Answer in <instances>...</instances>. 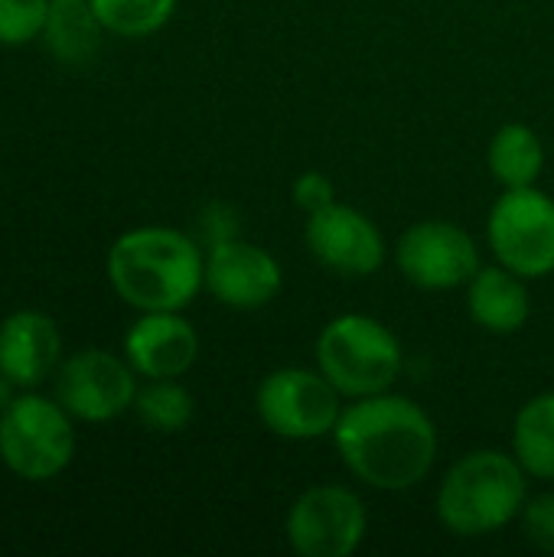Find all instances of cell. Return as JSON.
<instances>
[{"mask_svg": "<svg viewBox=\"0 0 554 557\" xmlns=\"http://www.w3.org/2000/svg\"><path fill=\"white\" fill-rule=\"evenodd\" d=\"M199 356L196 330L180 310L144 313L124 336V359L144 379H180Z\"/></svg>", "mask_w": 554, "mask_h": 557, "instance_id": "13", "label": "cell"}, {"mask_svg": "<svg viewBox=\"0 0 554 557\" xmlns=\"http://www.w3.org/2000/svg\"><path fill=\"white\" fill-rule=\"evenodd\" d=\"M108 281L114 294L140 313L183 310L206 284V261L183 232L144 225L111 245Z\"/></svg>", "mask_w": 554, "mask_h": 557, "instance_id": "2", "label": "cell"}, {"mask_svg": "<svg viewBox=\"0 0 554 557\" xmlns=\"http://www.w3.org/2000/svg\"><path fill=\"white\" fill-rule=\"evenodd\" d=\"M101 20L91 10V0H52L46 20V46L65 65L88 62L101 46Z\"/></svg>", "mask_w": 554, "mask_h": 557, "instance_id": "16", "label": "cell"}, {"mask_svg": "<svg viewBox=\"0 0 554 557\" xmlns=\"http://www.w3.org/2000/svg\"><path fill=\"white\" fill-rule=\"evenodd\" d=\"M487 160H490L493 180L503 183L506 189L535 186V180L542 176V166H545V147L532 127L506 124L496 131Z\"/></svg>", "mask_w": 554, "mask_h": 557, "instance_id": "17", "label": "cell"}, {"mask_svg": "<svg viewBox=\"0 0 554 557\" xmlns=\"http://www.w3.org/2000/svg\"><path fill=\"white\" fill-rule=\"evenodd\" d=\"M366 506L346 486L307 490L287 516V542L300 557H349L366 539Z\"/></svg>", "mask_w": 554, "mask_h": 557, "instance_id": "8", "label": "cell"}, {"mask_svg": "<svg viewBox=\"0 0 554 557\" xmlns=\"http://www.w3.org/2000/svg\"><path fill=\"white\" fill-rule=\"evenodd\" d=\"M490 248L519 277L554 271V199L535 186L506 189L490 212Z\"/></svg>", "mask_w": 554, "mask_h": 557, "instance_id": "6", "label": "cell"}, {"mask_svg": "<svg viewBox=\"0 0 554 557\" xmlns=\"http://www.w3.org/2000/svg\"><path fill=\"white\" fill-rule=\"evenodd\" d=\"M519 467L535 480H554V392L535 395L513 424Z\"/></svg>", "mask_w": 554, "mask_h": 557, "instance_id": "18", "label": "cell"}, {"mask_svg": "<svg viewBox=\"0 0 554 557\" xmlns=\"http://www.w3.org/2000/svg\"><path fill=\"white\" fill-rule=\"evenodd\" d=\"M134 411L147 431L180 434L193 421V398L176 379H150V385L137 392Z\"/></svg>", "mask_w": 554, "mask_h": 557, "instance_id": "19", "label": "cell"}, {"mask_svg": "<svg viewBox=\"0 0 554 557\" xmlns=\"http://www.w3.org/2000/svg\"><path fill=\"white\" fill-rule=\"evenodd\" d=\"M526 277H519L509 268H480L470 281V294H467V307L473 323H480L487 333L506 336L526 326L529 320V290L522 284Z\"/></svg>", "mask_w": 554, "mask_h": 557, "instance_id": "15", "label": "cell"}, {"mask_svg": "<svg viewBox=\"0 0 554 557\" xmlns=\"http://www.w3.org/2000/svg\"><path fill=\"white\" fill-rule=\"evenodd\" d=\"M137 385L127 359L104 349H82L59 366L56 401L78 421L101 424L134 408Z\"/></svg>", "mask_w": 554, "mask_h": 557, "instance_id": "9", "label": "cell"}, {"mask_svg": "<svg viewBox=\"0 0 554 557\" xmlns=\"http://www.w3.org/2000/svg\"><path fill=\"white\" fill-rule=\"evenodd\" d=\"M62 356V336L52 317L16 310L0 323V372L16 388H33L49 379Z\"/></svg>", "mask_w": 554, "mask_h": 557, "instance_id": "14", "label": "cell"}, {"mask_svg": "<svg viewBox=\"0 0 554 557\" xmlns=\"http://www.w3.org/2000/svg\"><path fill=\"white\" fill-rule=\"evenodd\" d=\"M336 450L343 463L369 486L402 493L418 486L438 457V434L431 418L402 395H366L349 405L336 428Z\"/></svg>", "mask_w": 554, "mask_h": 557, "instance_id": "1", "label": "cell"}, {"mask_svg": "<svg viewBox=\"0 0 554 557\" xmlns=\"http://www.w3.org/2000/svg\"><path fill=\"white\" fill-rule=\"evenodd\" d=\"M91 10L108 33L140 39L170 23L176 0H91Z\"/></svg>", "mask_w": 554, "mask_h": 557, "instance_id": "20", "label": "cell"}, {"mask_svg": "<svg viewBox=\"0 0 554 557\" xmlns=\"http://www.w3.org/2000/svg\"><path fill=\"white\" fill-rule=\"evenodd\" d=\"M398 268L421 290L470 284L480 271L473 238L451 222H418L398 242Z\"/></svg>", "mask_w": 554, "mask_h": 557, "instance_id": "10", "label": "cell"}, {"mask_svg": "<svg viewBox=\"0 0 554 557\" xmlns=\"http://www.w3.org/2000/svg\"><path fill=\"white\" fill-rule=\"evenodd\" d=\"M294 199H297V206H300L307 215H313V212H320V209H327V206L336 202V186L330 183V176L310 170V173H300V176H297V183H294Z\"/></svg>", "mask_w": 554, "mask_h": 557, "instance_id": "23", "label": "cell"}, {"mask_svg": "<svg viewBox=\"0 0 554 557\" xmlns=\"http://www.w3.org/2000/svg\"><path fill=\"white\" fill-rule=\"evenodd\" d=\"M310 255L336 274L366 277L376 274L385 261V242L379 228L353 206H327L307 215L304 228Z\"/></svg>", "mask_w": 554, "mask_h": 557, "instance_id": "11", "label": "cell"}, {"mask_svg": "<svg viewBox=\"0 0 554 557\" xmlns=\"http://www.w3.org/2000/svg\"><path fill=\"white\" fill-rule=\"evenodd\" d=\"M320 372L340 395L366 398L389 392L402 372V346L392 330L362 313H346L327 323L317 343Z\"/></svg>", "mask_w": 554, "mask_h": 557, "instance_id": "4", "label": "cell"}, {"mask_svg": "<svg viewBox=\"0 0 554 557\" xmlns=\"http://www.w3.org/2000/svg\"><path fill=\"white\" fill-rule=\"evenodd\" d=\"M72 414L42 395H16L0 414V460L29 483L59 476L75 454Z\"/></svg>", "mask_w": 554, "mask_h": 557, "instance_id": "5", "label": "cell"}, {"mask_svg": "<svg viewBox=\"0 0 554 557\" xmlns=\"http://www.w3.org/2000/svg\"><path fill=\"white\" fill-rule=\"evenodd\" d=\"M13 388H16V385H13V382H10V379L0 372V414H3V411L10 408V401L16 398V395H13Z\"/></svg>", "mask_w": 554, "mask_h": 557, "instance_id": "24", "label": "cell"}, {"mask_svg": "<svg viewBox=\"0 0 554 557\" xmlns=\"http://www.w3.org/2000/svg\"><path fill=\"white\" fill-rule=\"evenodd\" d=\"M281 264L264 251L238 238L216 242L206 258L209 294L232 310H258L281 290Z\"/></svg>", "mask_w": 554, "mask_h": 557, "instance_id": "12", "label": "cell"}, {"mask_svg": "<svg viewBox=\"0 0 554 557\" xmlns=\"http://www.w3.org/2000/svg\"><path fill=\"white\" fill-rule=\"evenodd\" d=\"M261 424L284 441H313L333 434L343 408L336 385L310 369H278L255 395Z\"/></svg>", "mask_w": 554, "mask_h": 557, "instance_id": "7", "label": "cell"}, {"mask_svg": "<svg viewBox=\"0 0 554 557\" xmlns=\"http://www.w3.org/2000/svg\"><path fill=\"white\" fill-rule=\"evenodd\" d=\"M52 0H0V46H26L42 36Z\"/></svg>", "mask_w": 554, "mask_h": 557, "instance_id": "21", "label": "cell"}, {"mask_svg": "<svg viewBox=\"0 0 554 557\" xmlns=\"http://www.w3.org/2000/svg\"><path fill=\"white\" fill-rule=\"evenodd\" d=\"M526 509V470L500 450H477L454 463L438 493V519L460 539L500 532Z\"/></svg>", "mask_w": 554, "mask_h": 557, "instance_id": "3", "label": "cell"}, {"mask_svg": "<svg viewBox=\"0 0 554 557\" xmlns=\"http://www.w3.org/2000/svg\"><path fill=\"white\" fill-rule=\"evenodd\" d=\"M522 529L535 548L554 555V493L552 496H539L535 503H529L522 509Z\"/></svg>", "mask_w": 554, "mask_h": 557, "instance_id": "22", "label": "cell"}]
</instances>
